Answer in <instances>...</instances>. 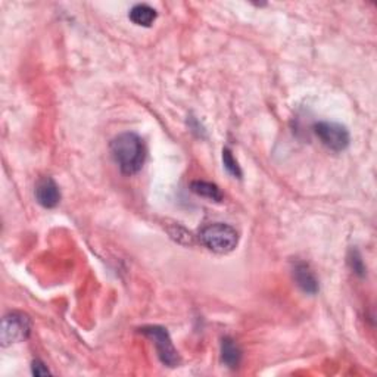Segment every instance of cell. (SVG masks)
Wrapping results in <instances>:
<instances>
[{"mask_svg": "<svg viewBox=\"0 0 377 377\" xmlns=\"http://www.w3.org/2000/svg\"><path fill=\"white\" fill-rule=\"evenodd\" d=\"M141 333L151 337L154 341L158 356H160V360L164 365L167 367L178 365V363H180V356H178V352L174 348L170 333L167 332V329H164L161 326H146V327H142Z\"/></svg>", "mask_w": 377, "mask_h": 377, "instance_id": "5", "label": "cell"}, {"mask_svg": "<svg viewBox=\"0 0 377 377\" xmlns=\"http://www.w3.org/2000/svg\"><path fill=\"white\" fill-rule=\"evenodd\" d=\"M111 154L117 165L125 175H133L142 170L146 160L143 138L132 132L121 133L112 138Z\"/></svg>", "mask_w": 377, "mask_h": 377, "instance_id": "1", "label": "cell"}, {"mask_svg": "<svg viewBox=\"0 0 377 377\" xmlns=\"http://www.w3.org/2000/svg\"><path fill=\"white\" fill-rule=\"evenodd\" d=\"M223 164H224V168L227 171H229L233 177L236 178H242V170L239 164H237V161L234 160V156L232 154V151L229 147H224L223 149Z\"/></svg>", "mask_w": 377, "mask_h": 377, "instance_id": "11", "label": "cell"}, {"mask_svg": "<svg viewBox=\"0 0 377 377\" xmlns=\"http://www.w3.org/2000/svg\"><path fill=\"white\" fill-rule=\"evenodd\" d=\"M314 133L320 138V142L333 152H342L350 146L348 128L339 123L320 121L314 124Z\"/></svg>", "mask_w": 377, "mask_h": 377, "instance_id": "4", "label": "cell"}, {"mask_svg": "<svg viewBox=\"0 0 377 377\" xmlns=\"http://www.w3.org/2000/svg\"><path fill=\"white\" fill-rule=\"evenodd\" d=\"M348 263L351 265V269L354 270L355 274H358V276H364L365 274V265L361 260V255L358 254V251L356 250H351L350 255H348Z\"/></svg>", "mask_w": 377, "mask_h": 377, "instance_id": "12", "label": "cell"}, {"mask_svg": "<svg viewBox=\"0 0 377 377\" xmlns=\"http://www.w3.org/2000/svg\"><path fill=\"white\" fill-rule=\"evenodd\" d=\"M130 21L138 27H151L156 19V11L149 5L141 3L132 8L130 14H128Z\"/></svg>", "mask_w": 377, "mask_h": 377, "instance_id": "9", "label": "cell"}, {"mask_svg": "<svg viewBox=\"0 0 377 377\" xmlns=\"http://www.w3.org/2000/svg\"><path fill=\"white\" fill-rule=\"evenodd\" d=\"M221 361L230 369L239 367L242 361V350L232 337H224L221 341Z\"/></svg>", "mask_w": 377, "mask_h": 377, "instance_id": "8", "label": "cell"}, {"mask_svg": "<svg viewBox=\"0 0 377 377\" xmlns=\"http://www.w3.org/2000/svg\"><path fill=\"white\" fill-rule=\"evenodd\" d=\"M201 242L215 254H230L236 250L239 234L232 226L224 223L208 224L199 232Z\"/></svg>", "mask_w": 377, "mask_h": 377, "instance_id": "2", "label": "cell"}, {"mask_svg": "<svg viewBox=\"0 0 377 377\" xmlns=\"http://www.w3.org/2000/svg\"><path fill=\"white\" fill-rule=\"evenodd\" d=\"M32 320L24 313H9L3 317L0 342L3 346L27 341L32 335Z\"/></svg>", "mask_w": 377, "mask_h": 377, "instance_id": "3", "label": "cell"}, {"mask_svg": "<svg viewBox=\"0 0 377 377\" xmlns=\"http://www.w3.org/2000/svg\"><path fill=\"white\" fill-rule=\"evenodd\" d=\"M32 369H33V374L34 376H47V374H51V372H49L47 367L40 360L33 361Z\"/></svg>", "mask_w": 377, "mask_h": 377, "instance_id": "13", "label": "cell"}, {"mask_svg": "<svg viewBox=\"0 0 377 377\" xmlns=\"http://www.w3.org/2000/svg\"><path fill=\"white\" fill-rule=\"evenodd\" d=\"M293 279L302 292L308 295H315L319 292V280L308 264L296 263L293 267Z\"/></svg>", "mask_w": 377, "mask_h": 377, "instance_id": "7", "label": "cell"}, {"mask_svg": "<svg viewBox=\"0 0 377 377\" xmlns=\"http://www.w3.org/2000/svg\"><path fill=\"white\" fill-rule=\"evenodd\" d=\"M191 188H192V192L196 193L197 196L206 197V199H210V201H215V202L223 201V193L220 191V187L214 183L196 180L191 184Z\"/></svg>", "mask_w": 377, "mask_h": 377, "instance_id": "10", "label": "cell"}, {"mask_svg": "<svg viewBox=\"0 0 377 377\" xmlns=\"http://www.w3.org/2000/svg\"><path fill=\"white\" fill-rule=\"evenodd\" d=\"M36 201L46 210H52L61 202V191L52 177H43L36 184Z\"/></svg>", "mask_w": 377, "mask_h": 377, "instance_id": "6", "label": "cell"}]
</instances>
